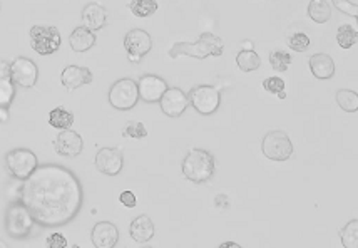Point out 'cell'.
I'll return each mask as SVG.
<instances>
[{
  "mask_svg": "<svg viewBox=\"0 0 358 248\" xmlns=\"http://www.w3.org/2000/svg\"><path fill=\"white\" fill-rule=\"evenodd\" d=\"M122 166H124V156L119 148H102L96 155V168L102 174L108 177H116L121 173Z\"/></svg>",
  "mask_w": 358,
  "mask_h": 248,
  "instance_id": "12",
  "label": "cell"
},
{
  "mask_svg": "<svg viewBox=\"0 0 358 248\" xmlns=\"http://www.w3.org/2000/svg\"><path fill=\"white\" fill-rule=\"evenodd\" d=\"M224 44L215 34L204 32L196 42H178L169 49V55L176 59L178 55H189V57L204 59L208 55H221Z\"/></svg>",
  "mask_w": 358,
  "mask_h": 248,
  "instance_id": "2",
  "label": "cell"
},
{
  "mask_svg": "<svg viewBox=\"0 0 358 248\" xmlns=\"http://www.w3.org/2000/svg\"><path fill=\"white\" fill-rule=\"evenodd\" d=\"M310 69L318 79H330L335 74V62L328 54H315L310 57Z\"/></svg>",
  "mask_w": 358,
  "mask_h": 248,
  "instance_id": "20",
  "label": "cell"
},
{
  "mask_svg": "<svg viewBox=\"0 0 358 248\" xmlns=\"http://www.w3.org/2000/svg\"><path fill=\"white\" fill-rule=\"evenodd\" d=\"M108 12L99 4H87L83 11V24L89 31H99L106 25Z\"/></svg>",
  "mask_w": 358,
  "mask_h": 248,
  "instance_id": "18",
  "label": "cell"
},
{
  "mask_svg": "<svg viewBox=\"0 0 358 248\" xmlns=\"http://www.w3.org/2000/svg\"><path fill=\"white\" fill-rule=\"evenodd\" d=\"M124 132L127 136H131V138H134V139H143V138H146V136H148L146 126H144V124L139 123V121H129V123H127Z\"/></svg>",
  "mask_w": 358,
  "mask_h": 248,
  "instance_id": "32",
  "label": "cell"
},
{
  "mask_svg": "<svg viewBox=\"0 0 358 248\" xmlns=\"http://www.w3.org/2000/svg\"><path fill=\"white\" fill-rule=\"evenodd\" d=\"M262 151L268 160L287 161L293 155V144L283 131H270L263 138Z\"/></svg>",
  "mask_w": 358,
  "mask_h": 248,
  "instance_id": "8",
  "label": "cell"
},
{
  "mask_svg": "<svg viewBox=\"0 0 358 248\" xmlns=\"http://www.w3.org/2000/svg\"><path fill=\"white\" fill-rule=\"evenodd\" d=\"M308 15L313 22L325 24L330 20L331 8L325 2V0H312V2L308 4Z\"/></svg>",
  "mask_w": 358,
  "mask_h": 248,
  "instance_id": "24",
  "label": "cell"
},
{
  "mask_svg": "<svg viewBox=\"0 0 358 248\" xmlns=\"http://www.w3.org/2000/svg\"><path fill=\"white\" fill-rule=\"evenodd\" d=\"M20 198L36 223L55 228L69 223L79 213L83 186L71 170L44 165L25 179Z\"/></svg>",
  "mask_w": 358,
  "mask_h": 248,
  "instance_id": "1",
  "label": "cell"
},
{
  "mask_svg": "<svg viewBox=\"0 0 358 248\" xmlns=\"http://www.w3.org/2000/svg\"><path fill=\"white\" fill-rule=\"evenodd\" d=\"M6 165L12 177L20 179V181H25L34 171L39 168V160H37L36 153L31 151V149L15 148L7 153Z\"/></svg>",
  "mask_w": 358,
  "mask_h": 248,
  "instance_id": "4",
  "label": "cell"
},
{
  "mask_svg": "<svg viewBox=\"0 0 358 248\" xmlns=\"http://www.w3.org/2000/svg\"><path fill=\"white\" fill-rule=\"evenodd\" d=\"M119 202H121L122 205H124L126 208H134L136 207V196L133 191H122L121 196H119Z\"/></svg>",
  "mask_w": 358,
  "mask_h": 248,
  "instance_id": "36",
  "label": "cell"
},
{
  "mask_svg": "<svg viewBox=\"0 0 358 248\" xmlns=\"http://www.w3.org/2000/svg\"><path fill=\"white\" fill-rule=\"evenodd\" d=\"M182 174L193 183H206L215 174V158L204 149H191L182 160Z\"/></svg>",
  "mask_w": 358,
  "mask_h": 248,
  "instance_id": "3",
  "label": "cell"
},
{
  "mask_svg": "<svg viewBox=\"0 0 358 248\" xmlns=\"http://www.w3.org/2000/svg\"><path fill=\"white\" fill-rule=\"evenodd\" d=\"M357 41H358V32L352 27V25L348 24L340 25L338 32H336V42H338L340 47H343V49H350Z\"/></svg>",
  "mask_w": 358,
  "mask_h": 248,
  "instance_id": "28",
  "label": "cell"
},
{
  "mask_svg": "<svg viewBox=\"0 0 358 248\" xmlns=\"http://www.w3.org/2000/svg\"><path fill=\"white\" fill-rule=\"evenodd\" d=\"M129 8L136 17H149L157 11V2L156 0H133Z\"/></svg>",
  "mask_w": 358,
  "mask_h": 248,
  "instance_id": "29",
  "label": "cell"
},
{
  "mask_svg": "<svg viewBox=\"0 0 358 248\" xmlns=\"http://www.w3.org/2000/svg\"><path fill=\"white\" fill-rule=\"evenodd\" d=\"M161 111L169 118H179L185 113L187 104H189V97L179 88H168V91L161 97Z\"/></svg>",
  "mask_w": 358,
  "mask_h": 248,
  "instance_id": "13",
  "label": "cell"
},
{
  "mask_svg": "<svg viewBox=\"0 0 358 248\" xmlns=\"http://www.w3.org/2000/svg\"><path fill=\"white\" fill-rule=\"evenodd\" d=\"M270 62L273 69L278 72H285L289 67V64H292V57H289V54L285 53V50H275V53H271L270 55Z\"/></svg>",
  "mask_w": 358,
  "mask_h": 248,
  "instance_id": "30",
  "label": "cell"
},
{
  "mask_svg": "<svg viewBox=\"0 0 358 248\" xmlns=\"http://www.w3.org/2000/svg\"><path fill=\"white\" fill-rule=\"evenodd\" d=\"M218 248H243V247L238 245L236 242H223Z\"/></svg>",
  "mask_w": 358,
  "mask_h": 248,
  "instance_id": "37",
  "label": "cell"
},
{
  "mask_svg": "<svg viewBox=\"0 0 358 248\" xmlns=\"http://www.w3.org/2000/svg\"><path fill=\"white\" fill-rule=\"evenodd\" d=\"M71 248H80V247H79V245H72Z\"/></svg>",
  "mask_w": 358,
  "mask_h": 248,
  "instance_id": "40",
  "label": "cell"
},
{
  "mask_svg": "<svg viewBox=\"0 0 358 248\" xmlns=\"http://www.w3.org/2000/svg\"><path fill=\"white\" fill-rule=\"evenodd\" d=\"M54 146H55V151H57L61 156L76 158L80 155V151H83L84 143L79 132L72 130H64L59 132L57 138H55Z\"/></svg>",
  "mask_w": 358,
  "mask_h": 248,
  "instance_id": "15",
  "label": "cell"
},
{
  "mask_svg": "<svg viewBox=\"0 0 358 248\" xmlns=\"http://www.w3.org/2000/svg\"><path fill=\"white\" fill-rule=\"evenodd\" d=\"M91 240L96 248H114L119 242L117 226L110 221H99L94 225Z\"/></svg>",
  "mask_w": 358,
  "mask_h": 248,
  "instance_id": "16",
  "label": "cell"
},
{
  "mask_svg": "<svg viewBox=\"0 0 358 248\" xmlns=\"http://www.w3.org/2000/svg\"><path fill=\"white\" fill-rule=\"evenodd\" d=\"M139 101L138 83L133 79H119L113 84L109 91V102L113 108L119 111L133 109Z\"/></svg>",
  "mask_w": 358,
  "mask_h": 248,
  "instance_id": "5",
  "label": "cell"
},
{
  "mask_svg": "<svg viewBox=\"0 0 358 248\" xmlns=\"http://www.w3.org/2000/svg\"><path fill=\"white\" fill-rule=\"evenodd\" d=\"M14 81L10 79V66L0 62V108H8L14 99Z\"/></svg>",
  "mask_w": 358,
  "mask_h": 248,
  "instance_id": "21",
  "label": "cell"
},
{
  "mask_svg": "<svg viewBox=\"0 0 358 248\" xmlns=\"http://www.w3.org/2000/svg\"><path fill=\"white\" fill-rule=\"evenodd\" d=\"M8 119V111L6 108H0V123H6Z\"/></svg>",
  "mask_w": 358,
  "mask_h": 248,
  "instance_id": "38",
  "label": "cell"
},
{
  "mask_svg": "<svg viewBox=\"0 0 358 248\" xmlns=\"http://www.w3.org/2000/svg\"><path fill=\"white\" fill-rule=\"evenodd\" d=\"M263 88H265V91L271 92V94H276L278 96L280 92H285V81L281 78H268L263 81Z\"/></svg>",
  "mask_w": 358,
  "mask_h": 248,
  "instance_id": "33",
  "label": "cell"
},
{
  "mask_svg": "<svg viewBox=\"0 0 358 248\" xmlns=\"http://www.w3.org/2000/svg\"><path fill=\"white\" fill-rule=\"evenodd\" d=\"M36 223L24 203H14L7 212V232L12 238H25L32 232V226Z\"/></svg>",
  "mask_w": 358,
  "mask_h": 248,
  "instance_id": "6",
  "label": "cell"
},
{
  "mask_svg": "<svg viewBox=\"0 0 358 248\" xmlns=\"http://www.w3.org/2000/svg\"><path fill=\"white\" fill-rule=\"evenodd\" d=\"M236 64L243 72H251L262 66V59L255 50H241L236 55Z\"/></svg>",
  "mask_w": 358,
  "mask_h": 248,
  "instance_id": "25",
  "label": "cell"
},
{
  "mask_svg": "<svg viewBox=\"0 0 358 248\" xmlns=\"http://www.w3.org/2000/svg\"><path fill=\"white\" fill-rule=\"evenodd\" d=\"M61 83L66 89L74 91V89H79L83 85L92 83V72L87 67L67 66L61 74Z\"/></svg>",
  "mask_w": 358,
  "mask_h": 248,
  "instance_id": "17",
  "label": "cell"
},
{
  "mask_svg": "<svg viewBox=\"0 0 358 248\" xmlns=\"http://www.w3.org/2000/svg\"><path fill=\"white\" fill-rule=\"evenodd\" d=\"M334 4L340 12H343V14H348L352 17H358V6L352 4L350 0H334Z\"/></svg>",
  "mask_w": 358,
  "mask_h": 248,
  "instance_id": "34",
  "label": "cell"
},
{
  "mask_svg": "<svg viewBox=\"0 0 358 248\" xmlns=\"http://www.w3.org/2000/svg\"><path fill=\"white\" fill-rule=\"evenodd\" d=\"M49 124L52 128H57V130H61V131L71 130V126L74 124V114L59 106V108L50 111Z\"/></svg>",
  "mask_w": 358,
  "mask_h": 248,
  "instance_id": "23",
  "label": "cell"
},
{
  "mask_svg": "<svg viewBox=\"0 0 358 248\" xmlns=\"http://www.w3.org/2000/svg\"><path fill=\"white\" fill-rule=\"evenodd\" d=\"M124 47L129 55V61L139 62L143 55H146L152 47L151 36L143 29H133L126 34L124 37Z\"/></svg>",
  "mask_w": 358,
  "mask_h": 248,
  "instance_id": "11",
  "label": "cell"
},
{
  "mask_svg": "<svg viewBox=\"0 0 358 248\" xmlns=\"http://www.w3.org/2000/svg\"><path fill=\"white\" fill-rule=\"evenodd\" d=\"M39 78V69L36 62L27 57H17L10 64V79L14 84H19L20 88H34Z\"/></svg>",
  "mask_w": 358,
  "mask_h": 248,
  "instance_id": "10",
  "label": "cell"
},
{
  "mask_svg": "<svg viewBox=\"0 0 358 248\" xmlns=\"http://www.w3.org/2000/svg\"><path fill=\"white\" fill-rule=\"evenodd\" d=\"M61 32L54 25H34L31 29V46L37 54H54L61 47Z\"/></svg>",
  "mask_w": 358,
  "mask_h": 248,
  "instance_id": "7",
  "label": "cell"
},
{
  "mask_svg": "<svg viewBox=\"0 0 358 248\" xmlns=\"http://www.w3.org/2000/svg\"><path fill=\"white\" fill-rule=\"evenodd\" d=\"M310 44H312V42H310V37L301 32L293 34V36L288 39V46L292 47L295 53H305V50H308Z\"/></svg>",
  "mask_w": 358,
  "mask_h": 248,
  "instance_id": "31",
  "label": "cell"
},
{
  "mask_svg": "<svg viewBox=\"0 0 358 248\" xmlns=\"http://www.w3.org/2000/svg\"><path fill=\"white\" fill-rule=\"evenodd\" d=\"M357 19H358V17H357Z\"/></svg>",
  "mask_w": 358,
  "mask_h": 248,
  "instance_id": "41",
  "label": "cell"
},
{
  "mask_svg": "<svg viewBox=\"0 0 358 248\" xmlns=\"http://www.w3.org/2000/svg\"><path fill=\"white\" fill-rule=\"evenodd\" d=\"M139 89V97L146 102H157L161 101L163 94L168 91V84L164 79H161L159 76H143L138 83Z\"/></svg>",
  "mask_w": 358,
  "mask_h": 248,
  "instance_id": "14",
  "label": "cell"
},
{
  "mask_svg": "<svg viewBox=\"0 0 358 248\" xmlns=\"http://www.w3.org/2000/svg\"><path fill=\"white\" fill-rule=\"evenodd\" d=\"M189 102L199 114L208 116L218 111L221 96L218 89L213 85H198L189 92Z\"/></svg>",
  "mask_w": 358,
  "mask_h": 248,
  "instance_id": "9",
  "label": "cell"
},
{
  "mask_svg": "<svg viewBox=\"0 0 358 248\" xmlns=\"http://www.w3.org/2000/svg\"><path fill=\"white\" fill-rule=\"evenodd\" d=\"M340 238L345 248H358V220L348 221L340 232Z\"/></svg>",
  "mask_w": 358,
  "mask_h": 248,
  "instance_id": "27",
  "label": "cell"
},
{
  "mask_svg": "<svg viewBox=\"0 0 358 248\" xmlns=\"http://www.w3.org/2000/svg\"><path fill=\"white\" fill-rule=\"evenodd\" d=\"M47 248H67V238L62 233H52L47 238Z\"/></svg>",
  "mask_w": 358,
  "mask_h": 248,
  "instance_id": "35",
  "label": "cell"
},
{
  "mask_svg": "<svg viewBox=\"0 0 358 248\" xmlns=\"http://www.w3.org/2000/svg\"><path fill=\"white\" fill-rule=\"evenodd\" d=\"M155 223L148 215H139L138 218H134L133 223L129 226V233L131 238L138 243H146L155 237Z\"/></svg>",
  "mask_w": 358,
  "mask_h": 248,
  "instance_id": "19",
  "label": "cell"
},
{
  "mask_svg": "<svg viewBox=\"0 0 358 248\" xmlns=\"http://www.w3.org/2000/svg\"><path fill=\"white\" fill-rule=\"evenodd\" d=\"M69 44L76 53H86L96 44V34L89 31L87 27H76L69 37Z\"/></svg>",
  "mask_w": 358,
  "mask_h": 248,
  "instance_id": "22",
  "label": "cell"
},
{
  "mask_svg": "<svg viewBox=\"0 0 358 248\" xmlns=\"http://www.w3.org/2000/svg\"><path fill=\"white\" fill-rule=\"evenodd\" d=\"M0 248H8L7 245H6V243H3L2 240H0Z\"/></svg>",
  "mask_w": 358,
  "mask_h": 248,
  "instance_id": "39",
  "label": "cell"
},
{
  "mask_svg": "<svg viewBox=\"0 0 358 248\" xmlns=\"http://www.w3.org/2000/svg\"><path fill=\"white\" fill-rule=\"evenodd\" d=\"M336 102L347 113H355L358 111V94L350 89H340L336 92Z\"/></svg>",
  "mask_w": 358,
  "mask_h": 248,
  "instance_id": "26",
  "label": "cell"
}]
</instances>
